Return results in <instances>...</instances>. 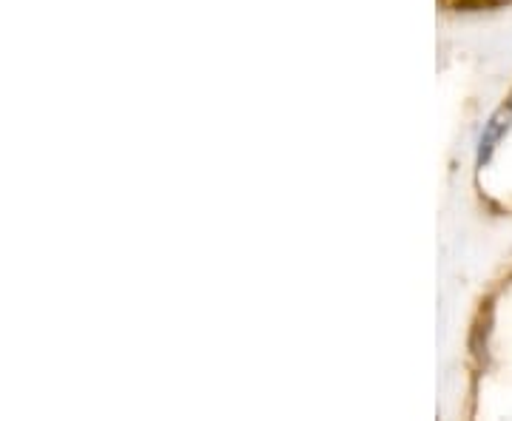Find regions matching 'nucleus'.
Listing matches in <instances>:
<instances>
[{"instance_id": "nucleus-1", "label": "nucleus", "mask_w": 512, "mask_h": 421, "mask_svg": "<svg viewBox=\"0 0 512 421\" xmlns=\"http://www.w3.org/2000/svg\"><path fill=\"white\" fill-rule=\"evenodd\" d=\"M512 123V109H498L490 117V123L484 126V134H481V140H478V165L490 163V157H493L495 146H498V140L507 134V129H510Z\"/></svg>"}]
</instances>
